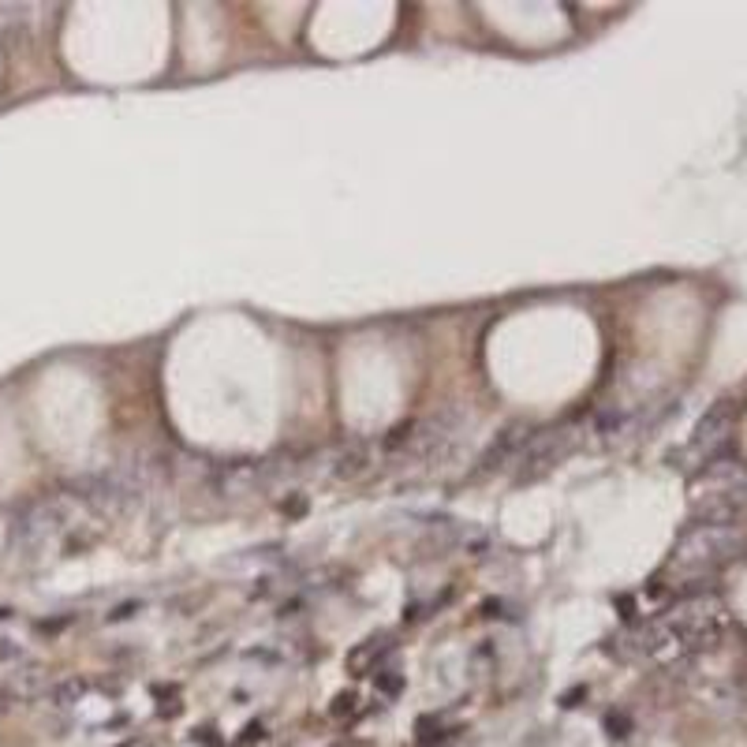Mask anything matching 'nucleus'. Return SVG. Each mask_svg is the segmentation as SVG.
Instances as JSON below:
<instances>
[{
  "instance_id": "nucleus-3",
  "label": "nucleus",
  "mask_w": 747,
  "mask_h": 747,
  "mask_svg": "<svg viewBox=\"0 0 747 747\" xmlns=\"http://www.w3.org/2000/svg\"><path fill=\"white\" fill-rule=\"evenodd\" d=\"M728 557V535L721 531V527H699V531H691L680 545H677V553H672V568H710V564H718Z\"/></svg>"
},
{
  "instance_id": "nucleus-4",
  "label": "nucleus",
  "mask_w": 747,
  "mask_h": 747,
  "mask_svg": "<svg viewBox=\"0 0 747 747\" xmlns=\"http://www.w3.org/2000/svg\"><path fill=\"white\" fill-rule=\"evenodd\" d=\"M523 441H527V430H523L520 423H516V426H508L505 433H497V441L489 445V449H486V457L479 460V464H482V471H501V467H508V464H516Z\"/></svg>"
},
{
  "instance_id": "nucleus-1",
  "label": "nucleus",
  "mask_w": 747,
  "mask_h": 747,
  "mask_svg": "<svg viewBox=\"0 0 747 747\" xmlns=\"http://www.w3.org/2000/svg\"><path fill=\"white\" fill-rule=\"evenodd\" d=\"M467 426H471V415L460 404H445L423 415L408 430H396V437H389V449H404V460L445 464L460 449Z\"/></svg>"
},
{
  "instance_id": "nucleus-5",
  "label": "nucleus",
  "mask_w": 747,
  "mask_h": 747,
  "mask_svg": "<svg viewBox=\"0 0 747 747\" xmlns=\"http://www.w3.org/2000/svg\"><path fill=\"white\" fill-rule=\"evenodd\" d=\"M333 464H330V475L333 479H359L362 471L370 467V445H362V441H352V445H344V449H337L333 457H330Z\"/></svg>"
},
{
  "instance_id": "nucleus-2",
  "label": "nucleus",
  "mask_w": 747,
  "mask_h": 747,
  "mask_svg": "<svg viewBox=\"0 0 747 747\" xmlns=\"http://www.w3.org/2000/svg\"><path fill=\"white\" fill-rule=\"evenodd\" d=\"M572 445H576L572 426H545L535 437H527L520 457H516V464H520L516 467V482H531V479L550 475V471L572 452Z\"/></svg>"
}]
</instances>
